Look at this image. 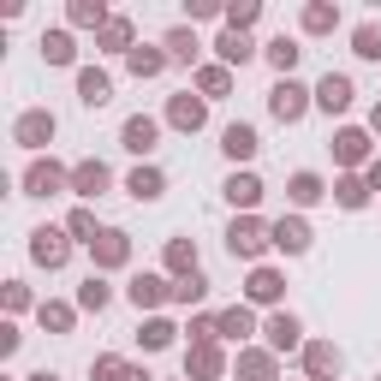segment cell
<instances>
[{
    "label": "cell",
    "instance_id": "6da1fadb",
    "mask_svg": "<svg viewBox=\"0 0 381 381\" xmlns=\"http://www.w3.org/2000/svg\"><path fill=\"white\" fill-rule=\"evenodd\" d=\"M84 102H107V78H96V72L84 78Z\"/></svg>",
    "mask_w": 381,
    "mask_h": 381
},
{
    "label": "cell",
    "instance_id": "7a4b0ae2",
    "mask_svg": "<svg viewBox=\"0 0 381 381\" xmlns=\"http://www.w3.org/2000/svg\"><path fill=\"white\" fill-rule=\"evenodd\" d=\"M250 143H256V137H250V132H245V125H233V132H227V149H233V155H245V149H250Z\"/></svg>",
    "mask_w": 381,
    "mask_h": 381
},
{
    "label": "cell",
    "instance_id": "3957f363",
    "mask_svg": "<svg viewBox=\"0 0 381 381\" xmlns=\"http://www.w3.org/2000/svg\"><path fill=\"white\" fill-rule=\"evenodd\" d=\"M322 102H328V107L346 102V84H339V78H328V84H322Z\"/></svg>",
    "mask_w": 381,
    "mask_h": 381
},
{
    "label": "cell",
    "instance_id": "277c9868",
    "mask_svg": "<svg viewBox=\"0 0 381 381\" xmlns=\"http://www.w3.org/2000/svg\"><path fill=\"white\" fill-rule=\"evenodd\" d=\"M125 137H132V149H149V137H155V132H149L143 119H137V125H132V132H125Z\"/></svg>",
    "mask_w": 381,
    "mask_h": 381
},
{
    "label": "cell",
    "instance_id": "5b68a950",
    "mask_svg": "<svg viewBox=\"0 0 381 381\" xmlns=\"http://www.w3.org/2000/svg\"><path fill=\"white\" fill-rule=\"evenodd\" d=\"M357 48H364V54H381V36H375V30H364V36H357Z\"/></svg>",
    "mask_w": 381,
    "mask_h": 381
}]
</instances>
